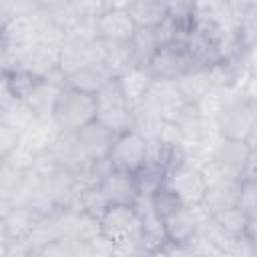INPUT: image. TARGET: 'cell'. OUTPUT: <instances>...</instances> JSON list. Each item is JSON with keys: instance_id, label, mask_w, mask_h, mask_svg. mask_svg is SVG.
I'll list each match as a JSON object with an SVG mask.
<instances>
[{"instance_id": "27", "label": "cell", "mask_w": 257, "mask_h": 257, "mask_svg": "<svg viewBox=\"0 0 257 257\" xmlns=\"http://www.w3.org/2000/svg\"><path fill=\"white\" fill-rule=\"evenodd\" d=\"M110 199L106 197L104 189L98 185H88V187H82L78 191V197H76V209L92 215V217H102L104 211L110 207Z\"/></svg>"}, {"instance_id": "8", "label": "cell", "mask_w": 257, "mask_h": 257, "mask_svg": "<svg viewBox=\"0 0 257 257\" xmlns=\"http://www.w3.org/2000/svg\"><path fill=\"white\" fill-rule=\"evenodd\" d=\"M106 44L102 38H66L60 48V70L68 76L84 66L104 62Z\"/></svg>"}, {"instance_id": "38", "label": "cell", "mask_w": 257, "mask_h": 257, "mask_svg": "<svg viewBox=\"0 0 257 257\" xmlns=\"http://www.w3.org/2000/svg\"><path fill=\"white\" fill-rule=\"evenodd\" d=\"M245 143H247V147L251 149V153H257V120L253 122L251 131L247 133V137H245Z\"/></svg>"}, {"instance_id": "2", "label": "cell", "mask_w": 257, "mask_h": 257, "mask_svg": "<svg viewBox=\"0 0 257 257\" xmlns=\"http://www.w3.org/2000/svg\"><path fill=\"white\" fill-rule=\"evenodd\" d=\"M94 96H96V120H100L102 124H106L108 128H112L118 135L133 128L135 108L126 100L116 78L110 80Z\"/></svg>"}, {"instance_id": "22", "label": "cell", "mask_w": 257, "mask_h": 257, "mask_svg": "<svg viewBox=\"0 0 257 257\" xmlns=\"http://www.w3.org/2000/svg\"><path fill=\"white\" fill-rule=\"evenodd\" d=\"M177 84H179L185 100L187 102H195V104L215 86V82L211 78L209 66H197V68H193L191 72H187L185 76H181L177 80Z\"/></svg>"}, {"instance_id": "41", "label": "cell", "mask_w": 257, "mask_h": 257, "mask_svg": "<svg viewBox=\"0 0 257 257\" xmlns=\"http://www.w3.org/2000/svg\"><path fill=\"white\" fill-rule=\"evenodd\" d=\"M251 245H253V255H257V241H251Z\"/></svg>"}, {"instance_id": "33", "label": "cell", "mask_w": 257, "mask_h": 257, "mask_svg": "<svg viewBox=\"0 0 257 257\" xmlns=\"http://www.w3.org/2000/svg\"><path fill=\"white\" fill-rule=\"evenodd\" d=\"M18 145H20V131L0 122V159L8 157Z\"/></svg>"}, {"instance_id": "25", "label": "cell", "mask_w": 257, "mask_h": 257, "mask_svg": "<svg viewBox=\"0 0 257 257\" xmlns=\"http://www.w3.org/2000/svg\"><path fill=\"white\" fill-rule=\"evenodd\" d=\"M169 0H133L128 12L137 26H159L167 18Z\"/></svg>"}, {"instance_id": "19", "label": "cell", "mask_w": 257, "mask_h": 257, "mask_svg": "<svg viewBox=\"0 0 257 257\" xmlns=\"http://www.w3.org/2000/svg\"><path fill=\"white\" fill-rule=\"evenodd\" d=\"M239 185H241V179H223V181L211 183L207 187V193L201 205L207 209L209 215L235 207L237 197H239Z\"/></svg>"}, {"instance_id": "14", "label": "cell", "mask_w": 257, "mask_h": 257, "mask_svg": "<svg viewBox=\"0 0 257 257\" xmlns=\"http://www.w3.org/2000/svg\"><path fill=\"white\" fill-rule=\"evenodd\" d=\"M76 137H78L80 147L84 149L86 157L90 161H100V159H108L118 133H114L112 128H108L106 124H102L100 120L94 118L92 122L82 126L76 133Z\"/></svg>"}, {"instance_id": "4", "label": "cell", "mask_w": 257, "mask_h": 257, "mask_svg": "<svg viewBox=\"0 0 257 257\" xmlns=\"http://www.w3.org/2000/svg\"><path fill=\"white\" fill-rule=\"evenodd\" d=\"M147 68L155 78L179 80L181 76H185L187 72L197 68V62H195V58H193V54L185 42V36H183L179 40L163 44L155 52V56L151 58Z\"/></svg>"}, {"instance_id": "29", "label": "cell", "mask_w": 257, "mask_h": 257, "mask_svg": "<svg viewBox=\"0 0 257 257\" xmlns=\"http://www.w3.org/2000/svg\"><path fill=\"white\" fill-rule=\"evenodd\" d=\"M167 16L187 34L195 26L197 4H195V0H169L167 2Z\"/></svg>"}, {"instance_id": "5", "label": "cell", "mask_w": 257, "mask_h": 257, "mask_svg": "<svg viewBox=\"0 0 257 257\" xmlns=\"http://www.w3.org/2000/svg\"><path fill=\"white\" fill-rule=\"evenodd\" d=\"M100 229L102 235H106L114 245L133 243V241L141 243L143 217L135 205L112 203L100 217Z\"/></svg>"}, {"instance_id": "13", "label": "cell", "mask_w": 257, "mask_h": 257, "mask_svg": "<svg viewBox=\"0 0 257 257\" xmlns=\"http://www.w3.org/2000/svg\"><path fill=\"white\" fill-rule=\"evenodd\" d=\"M251 149L241 139H223L213 155V163L225 179H243Z\"/></svg>"}, {"instance_id": "17", "label": "cell", "mask_w": 257, "mask_h": 257, "mask_svg": "<svg viewBox=\"0 0 257 257\" xmlns=\"http://www.w3.org/2000/svg\"><path fill=\"white\" fill-rule=\"evenodd\" d=\"M116 76L110 72V68L104 62H96L90 66H84L80 70H74L66 76V84L72 88H78L82 92L88 94H96L98 90H102L110 80H114Z\"/></svg>"}, {"instance_id": "34", "label": "cell", "mask_w": 257, "mask_h": 257, "mask_svg": "<svg viewBox=\"0 0 257 257\" xmlns=\"http://www.w3.org/2000/svg\"><path fill=\"white\" fill-rule=\"evenodd\" d=\"M70 6L82 18H98L106 10L104 0H70Z\"/></svg>"}, {"instance_id": "40", "label": "cell", "mask_w": 257, "mask_h": 257, "mask_svg": "<svg viewBox=\"0 0 257 257\" xmlns=\"http://www.w3.org/2000/svg\"><path fill=\"white\" fill-rule=\"evenodd\" d=\"M247 237L251 241H257V215L249 217V223H247Z\"/></svg>"}, {"instance_id": "39", "label": "cell", "mask_w": 257, "mask_h": 257, "mask_svg": "<svg viewBox=\"0 0 257 257\" xmlns=\"http://www.w3.org/2000/svg\"><path fill=\"white\" fill-rule=\"evenodd\" d=\"M38 2H40V8H42V10H54V8H58V6L68 4L70 0H38Z\"/></svg>"}, {"instance_id": "12", "label": "cell", "mask_w": 257, "mask_h": 257, "mask_svg": "<svg viewBox=\"0 0 257 257\" xmlns=\"http://www.w3.org/2000/svg\"><path fill=\"white\" fill-rule=\"evenodd\" d=\"M46 151H48V155L52 157L54 165L60 171H66V173H72V175L80 173L90 161L86 157L84 149L80 147V141H78L76 133H64L62 131Z\"/></svg>"}, {"instance_id": "9", "label": "cell", "mask_w": 257, "mask_h": 257, "mask_svg": "<svg viewBox=\"0 0 257 257\" xmlns=\"http://www.w3.org/2000/svg\"><path fill=\"white\" fill-rule=\"evenodd\" d=\"M143 104L153 110L155 114H159L163 120L171 122L175 118V114L187 104L177 80H165V78H155Z\"/></svg>"}, {"instance_id": "7", "label": "cell", "mask_w": 257, "mask_h": 257, "mask_svg": "<svg viewBox=\"0 0 257 257\" xmlns=\"http://www.w3.org/2000/svg\"><path fill=\"white\" fill-rule=\"evenodd\" d=\"M147 159H149V141L137 128H128L120 133L108 155L112 169L126 173H137L147 163Z\"/></svg>"}, {"instance_id": "30", "label": "cell", "mask_w": 257, "mask_h": 257, "mask_svg": "<svg viewBox=\"0 0 257 257\" xmlns=\"http://www.w3.org/2000/svg\"><path fill=\"white\" fill-rule=\"evenodd\" d=\"M151 203H153L155 213H157L163 221L169 219L173 213H177V211L183 207V203H181V199L177 197V193L171 191L167 185H163V187L151 197Z\"/></svg>"}, {"instance_id": "31", "label": "cell", "mask_w": 257, "mask_h": 257, "mask_svg": "<svg viewBox=\"0 0 257 257\" xmlns=\"http://www.w3.org/2000/svg\"><path fill=\"white\" fill-rule=\"evenodd\" d=\"M237 207L247 215H257V179H241Z\"/></svg>"}, {"instance_id": "24", "label": "cell", "mask_w": 257, "mask_h": 257, "mask_svg": "<svg viewBox=\"0 0 257 257\" xmlns=\"http://www.w3.org/2000/svg\"><path fill=\"white\" fill-rule=\"evenodd\" d=\"M139 197H153L167 181V167L159 161L147 159V163L135 173Z\"/></svg>"}, {"instance_id": "28", "label": "cell", "mask_w": 257, "mask_h": 257, "mask_svg": "<svg viewBox=\"0 0 257 257\" xmlns=\"http://www.w3.org/2000/svg\"><path fill=\"white\" fill-rule=\"evenodd\" d=\"M36 118V112L22 100V98H16L14 102H10L8 106H2L0 108V122L4 124H10L14 128H18L20 133Z\"/></svg>"}, {"instance_id": "35", "label": "cell", "mask_w": 257, "mask_h": 257, "mask_svg": "<svg viewBox=\"0 0 257 257\" xmlns=\"http://www.w3.org/2000/svg\"><path fill=\"white\" fill-rule=\"evenodd\" d=\"M245 62H247V68L251 74H257V44L249 46L245 50Z\"/></svg>"}, {"instance_id": "20", "label": "cell", "mask_w": 257, "mask_h": 257, "mask_svg": "<svg viewBox=\"0 0 257 257\" xmlns=\"http://www.w3.org/2000/svg\"><path fill=\"white\" fill-rule=\"evenodd\" d=\"M116 80H118L126 100L133 104V108H137L139 104H143V100H145V96H147L155 76L149 72L147 66H133L131 70L120 74Z\"/></svg>"}, {"instance_id": "16", "label": "cell", "mask_w": 257, "mask_h": 257, "mask_svg": "<svg viewBox=\"0 0 257 257\" xmlns=\"http://www.w3.org/2000/svg\"><path fill=\"white\" fill-rule=\"evenodd\" d=\"M137 24L128 10H104L96 18V32L102 40H131Z\"/></svg>"}, {"instance_id": "37", "label": "cell", "mask_w": 257, "mask_h": 257, "mask_svg": "<svg viewBox=\"0 0 257 257\" xmlns=\"http://www.w3.org/2000/svg\"><path fill=\"white\" fill-rule=\"evenodd\" d=\"M133 0H104L106 10H128Z\"/></svg>"}, {"instance_id": "10", "label": "cell", "mask_w": 257, "mask_h": 257, "mask_svg": "<svg viewBox=\"0 0 257 257\" xmlns=\"http://www.w3.org/2000/svg\"><path fill=\"white\" fill-rule=\"evenodd\" d=\"M209 213L203 205H183L177 213L165 219L167 237L173 243L189 245L191 239L199 233V229L209 221Z\"/></svg>"}, {"instance_id": "42", "label": "cell", "mask_w": 257, "mask_h": 257, "mask_svg": "<svg viewBox=\"0 0 257 257\" xmlns=\"http://www.w3.org/2000/svg\"><path fill=\"white\" fill-rule=\"evenodd\" d=\"M255 104H257V98H255Z\"/></svg>"}, {"instance_id": "36", "label": "cell", "mask_w": 257, "mask_h": 257, "mask_svg": "<svg viewBox=\"0 0 257 257\" xmlns=\"http://www.w3.org/2000/svg\"><path fill=\"white\" fill-rule=\"evenodd\" d=\"M243 179H257V153H251L249 163H247L245 173H243Z\"/></svg>"}, {"instance_id": "18", "label": "cell", "mask_w": 257, "mask_h": 257, "mask_svg": "<svg viewBox=\"0 0 257 257\" xmlns=\"http://www.w3.org/2000/svg\"><path fill=\"white\" fill-rule=\"evenodd\" d=\"M100 187L104 189V193H106V197L110 199V203L135 205V201L139 199V187H137L135 173H126V171H116V169H112V171L100 181Z\"/></svg>"}, {"instance_id": "15", "label": "cell", "mask_w": 257, "mask_h": 257, "mask_svg": "<svg viewBox=\"0 0 257 257\" xmlns=\"http://www.w3.org/2000/svg\"><path fill=\"white\" fill-rule=\"evenodd\" d=\"M62 131L58 128V124L54 122L52 116H36L22 133H20V145L24 149H28L30 153L38 155L42 151H46L54 141L56 137L60 135Z\"/></svg>"}, {"instance_id": "32", "label": "cell", "mask_w": 257, "mask_h": 257, "mask_svg": "<svg viewBox=\"0 0 257 257\" xmlns=\"http://www.w3.org/2000/svg\"><path fill=\"white\" fill-rule=\"evenodd\" d=\"M38 10H42L38 0H0L2 22L10 20V18H16V16L32 14V12H38Z\"/></svg>"}, {"instance_id": "23", "label": "cell", "mask_w": 257, "mask_h": 257, "mask_svg": "<svg viewBox=\"0 0 257 257\" xmlns=\"http://www.w3.org/2000/svg\"><path fill=\"white\" fill-rule=\"evenodd\" d=\"M106 44V54H104V64L110 68V72L118 78L133 66H139L131 48L128 40H104Z\"/></svg>"}, {"instance_id": "11", "label": "cell", "mask_w": 257, "mask_h": 257, "mask_svg": "<svg viewBox=\"0 0 257 257\" xmlns=\"http://www.w3.org/2000/svg\"><path fill=\"white\" fill-rule=\"evenodd\" d=\"M48 22V12L38 10L26 16H16L2 22V42L4 44H34Z\"/></svg>"}, {"instance_id": "6", "label": "cell", "mask_w": 257, "mask_h": 257, "mask_svg": "<svg viewBox=\"0 0 257 257\" xmlns=\"http://www.w3.org/2000/svg\"><path fill=\"white\" fill-rule=\"evenodd\" d=\"M165 185L177 193L183 205H201L207 193V179L201 171V167L183 161L167 171Z\"/></svg>"}, {"instance_id": "26", "label": "cell", "mask_w": 257, "mask_h": 257, "mask_svg": "<svg viewBox=\"0 0 257 257\" xmlns=\"http://www.w3.org/2000/svg\"><path fill=\"white\" fill-rule=\"evenodd\" d=\"M211 221L215 223V227L227 235L229 239H239V237H247V223H249V217L235 205V207H229L221 213H215L211 215Z\"/></svg>"}, {"instance_id": "1", "label": "cell", "mask_w": 257, "mask_h": 257, "mask_svg": "<svg viewBox=\"0 0 257 257\" xmlns=\"http://www.w3.org/2000/svg\"><path fill=\"white\" fill-rule=\"evenodd\" d=\"M52 118L60 131L78 133L82 126L96 118V96L66 84L56 100Z\"/></svg>"}, {"instance_id": "21", "label": "cell", "mask_w": 257, "mask_h": 257, "mask_svg": "<svg viewBox=\"0 0 257 257\" xmlns=\"http://www.w3.org/2000/svg\"><path fill=\"white\" fill-rule=\"evenodd\" d=\"M131 48L139 66H147L155 52L163 46V38L157 26H137L135 34L131 36Z\"/></svg>"}, {"instance_id": "3", "label": "cell", "mask_w": 257, "mask_h": 257, "mask_svg": "<svg viewBox=\"0 0 257 257\" xmlns=\"http://www.w3.org/2000/svg\"><path fill=\"white\" fill-rule=\"evenodd\" d=\"M257 120V104L243 92L231 96L215 116V124L223 139L245 141L253 122Z\"/></svg>"}]
</instances>
